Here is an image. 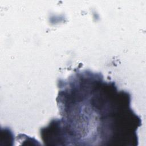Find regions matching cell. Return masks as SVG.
Instances as JSON below:
<instances>
[{"label": "cell", "instance_id": "1", "mask_svg": "<svg viewBox=\"0 0 146 146\" xmlns=\"http://www.w3.org/2000/svg\"><path fill=\"white\" fill-rule=\"evenodd\" d=\"M61 117L53 119L60 142H100L132 145L141 119L131 107V95L100 73L80 71L58 82Z\"/></svg>", "mask_w": 146, "mask_h": 146}]
</instances>
